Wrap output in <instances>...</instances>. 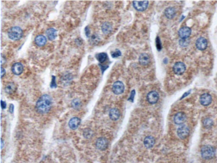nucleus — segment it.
Instances as JSON below:
<instances>
[{"label":"nucleus","mask_w":217,"mask_h":163,"mask_svg":"<svg viewBox=\"0 0 217 163\" xmlns=\"http://www.w3.org/2000/svg\"><path fill=\"white\" fill-rule=\"evenodd\" d=\"M52 105V99L48 94L42 95L39 99L36 105V109L39 113L44 114L49 112Z\"/></svg>","instance_id":"obj_1"},{"label":"nucleus","mask_w":217,"mask_h":163,"mask_svg":"<svg viewBox=\"0 0 217 163\" xmlns=\"http://www.w3.org/2000/svg\"><path fill=\"white\" fill-rule=\"evenodd\" d=\"M23 30L18 27H14L9 29L8 32V35L10 39L13 40H18L21 39L23 37Z\"/></svg>","instance_id":"obj_2"},{"label":"nucleus","mask_w":217,"mask_h":163,"mask_svg":"<svg viewBox=\"0 0 217 163\" xmlns=\"http://www.w3.org/2000/svg\"><path fill=\"white\" fill-rule=\"evenodd\" d=\"M215 149L210 145H205L201 149V155L202 158L205 159H210L215 156Z\"/></svg>","instance_id":"obj_3"},{"label":"nucleus","mask_w":217,"mask_h":163,"mask_svg":"<svg viewBox=\"0 0 217 163\" xmlns=\"http://www.w3.org/2000/svg\"><path fill=\"white\" fill-rule=\"evenodd\" d=\"M124 89L125 86L124 84L122 82L120 81L115 82L113 85L112 91L116 95L122 94L124 92Z\"/></svg>","instance_id":"obj_4"},{"label":"nucleus","mask_w":217,"mask_h":163,"mask_svg":"<svg viewBox=\"0 0 217 163\" xmlns=\"http://www.w3.org/2000/svg\"><path fill=\"white\" fill-rule=\"evenodd\" d=\"M134 7L138 11H145L148 5V1H134L133 2Z\"/></svg>","instance_id":"obj_5"},{"label":"nucleus","mask_w":217,"mask_h":163,"mask_svg":"<svg viewBox=\"0 0 217 163\" xmlns=\"http://www.w3.org/2000/svg\"><path fill=\"white\" fill-rule=\"evenodd\" d=\"M177 135L180 139H183L186 138L190 134V128L186 125H182L178 128Z\"/></svg>","instance_id":"obj_6"},{"label":"nucleus","mask_w":217,"mask_h":163,"mask_svg":"<svg viewBox=\"0 0 217 163\" xmlns=\"http://www.w3.org/2000/svg\"><path fill=\"white\" fill-rule=\"evenodd\" d=\"M185 70V65L183 62H181L175 63L173 67V72L176 75H182L184 74Z\"/></svg>","instance_id":"obj_7"},{"label":"nucleus","mask_w":217,"mask_h":163,"mask_svg":"<svg viewBox=\"0 0 217 163\" xmlns=\"http://www.w3.org/2000/svg\"><path fill=\"white\" fill-rule=\"evenodd\" d=\"M178 33L182 39H187L191 34V29L188 27H183L179 30Z\"/></svg>","instance_id":"obj_8"},{"label":"nucleus","mask_w":217,"mask_h":163,"mask_svg":"<svg viewBox=\"0 0 217 163\" xmlns=\"http://www.w3.org/2000/svg\"><path fill=\"white\" fill-rule=\"evenodd\" d=\"M187 120V116L184 113L179 112L175 115L174 117V121L175 124L181 125L184 124Z\"/></svg>","instance_id":"obj_9"},{"label":"nucleus","mask_w":217,"mask_h":163,"mask_svg":"<svg viewBox=\"0 0 217 163\" xmlns=\"http://www.w3.org/2000/svg\"><path fill=\"white\" fill-rule=\"evenodd\" d=\"M108 145V142L105 138H99L96 141V146L99 150H105L107 147Z\"/></svg>","instance_id":"obj_10"},{"label":"nucleus","mask_w":217,"mask_h":163,"mask_svg":"<svg viewBox=\"0 0 217 163\" xmlns=\"http://www.w3.org/2000/svg\"><path fill=\"white\" fill-rule=\"evenodd\" d=\"M212 101V96L209 93H205L202 94L200 98L201 104L203 106H208L211 104Z\"/></svg>","instance_id":"obj_11"},{"label":"nucleus","mask_w":217,"mask_h":163,"mask_svg":"<svg viewBox=\"0 0 217 163\" xmlns=\"http://www.w3.org/2000/svg\"><path fill=\"white\" fill-rule=\"evenodd\" d=\"M147 99L148 103H150V104H155L158 102L159 100V94L156 91H151L148 94Z\"/></svg>","instance_id":"obj_12"},{"label":"nucleus","mask_w":217,"mask_h":163,"mask_svg":"<svg viewBox=\"0 0 217 163\" xmlns=\"http://www.w3.org/2000/svg\"><path fill=\"white\" fill-rule=\"evenodd\" d=\"M196 45L198 50L203 51L206 50L207 46V39L203 37H199L196 40Z\"/></svg>","instance_id":"obj_13"},{"label":"nucleus","mask_w":217,"mask_h":163,"mask_svg":"<svg viewBox=\"0 0 217 163\" xmlns=\"http://www.w3.org/2000/svg\"><path fill=\"white\" fill-rule=\"evenodd\" d=\"M24 71V66L22 63L16 62L11 67V71L14 75H21Z\"/></svg>","instance_id":"obj_14"},{"label":"nucleus","mask_w":217,"mask_h":163,"mask_svg":"<svg viewBox=\"0 0 217 163\" xmlns=\"http://www.w3.org/2000/svg\"><path fill=\"white\" fill-rule=\"evenodd\" d=\"M81 119L78 117H74L70 119L68 125L71 129L76 130L79 126L81 123Z\"/></svg>","instance_id":"obj_15"},{"label":"nucleus","mask_w":217,"mask_h":163,"mask_svg":"<svg viewBox=\"0 0 217 163\" xmlns=\"http://www.w3.org/2000/svg\"><path fill=\"white\" fill-rule=\"evenodd\" d=\"M46 34L48 39L51 41L56 39L57 36V32L55 29L49 28L46 30Z\"/></svg>","instance_id":"obj_16"},{"label":"nucleus","mask_w":217,"mask_h":163,"mask_svg":"<svg viewBox=\"0 0 217 163\" xmlns=\"http://www.w3.org/2000/svg\"><path fill=\"white\" fill-rule=\"evenodd\" d=\"M150 58L149 55L146 53H143L139 58L140 64L142 65H146L150 62Z\"/></svg>","instance_id":"obj_17"},{"label":"nucleus","mask_w":217,"mask_h":163,"mask_svg":"<svg viewBox=\"0 0 217 163\" xmlns=\"http://www.w3.org/2000/svg\"><path fill=\"white\" fill-rule=\"evenodd\" d=\"M35 43L37 46H43L47 43V39L44 35H39L35 37Z\"/></svg>","instance_id":"obj_18"},{"label":"nucleus","mask_w":217,"mask_h":163,"mask_svg":"<svg viewBox=\"0 0 217 163\" xmlns=\"http://www.w3.org/2000/svg\"><path fill=\"white\" fill-rule=\"evenodd\" d=\"M144 144L145 146L147 148H151L153 147L155 144V139L154 138L151 136L146 137L144 140Z\"/></svg>","instance_id":"obj_19"},{"label":"nucleus","mask_w":217,"mask_h":163,"mask_svg":"<svg viewBox=\"0 0 217 163\" xmlns=\"http://www.w3.org/2000/svg\"><path fill=\"white\" fill-rule=\"evenodd\" d=\"M109 116H110V118L112 120L116 121L119 118L120 116V113L119 110L117 109L114 108L110 111Z\"/></svg>","instance_id":"obj_20"},{"label":"nucleus","mask_w":217,"mask_h":163,"mask_svg":"<svg viewBox=\"0 0 217 163\" xmlns=\"http://www.w3.org/2000/svg\"><path fill=\"white\" fill-rule=\"evenodd\" d=\"M175 12L176 11L174 8L169 7L166 9L165 11V14L168 19H172L175 16Z\"/></svg>","instance_id":"obj_21"},{"label":"nucleus","mask_w":217,"mask_h":163,"mask_svg":"<svg viewBox=\"0 0 217 163\" xmlns=\"http://www.w3.org/2000/svg\"><path fill=\"white\" fill-rule=\"evenodd\" d=\"M102 32L105 34H108L111 32L112 27L111 24L109 22H105L102 27Z\"/></svg>","instance_id":"obj_22"},{"label":"nucleus","mask_w":217,"mask_h":163,"mask_svg":"<svg viewBox=\"0 0 217 163\" xmlns=\"http://www.w3.org/2000/svg\"><path fill=\"white\" fill-rule=\"evenodd\" d=\"M17 87L15 84L13 83H10L8 84L5 88V92L8 94H11L16 90Z\"/></svg>","instance_id":"obj_23"},{"label":"nucleus","mask_w":217,"mask_h":163,"mask_svg":"<svg viewBox=\"0 0 217 163\" xmlns=\"http://www.w3.org/2000/svg\"><path fill=\"white\" fill-rule=\"evenodd\" d=\"M96 58L99 62L103 63L107 60V54L105 53H101L98 54L96 55Z\"/></svg>","instance_id":"obj_24"},{"label":"nucleus","mask_w":217,"mask_h":163,"mask_svg":"<svg viewBox=\"0 0 217 163\" xmlns=\"http://www.w3.org/2000/svg\"><path fill=\"white\" fill-rule=\"evenodd\" d=\"M203 125L205 128H211L213 124V120L210 118H205L203 120Z\"/></svg>","instance_id":"obj_25"},{"label":"nucleus","mask_w":217,"mask_h":163,"mask_svg":"<svg viewBox=\"0 0 217 163\" xmlns=\"http://www.w3.org/2000/svg\"><path fill=\"white\" fill-rule=\"evenodd\" d=\"M93 133L91 130L89 129H85L83 132V135L85 138L87 139L90 138L92 136Z\"/></svg>","instance_id":"obj_26"},{"label":"nucleus","mask_w":217,"mask_h":163,"mask_svg":"<svg viewBox=\"0 0 217 163\" xmlns=\"http://www.w3.org/2000/svg\"><path fill=\"white\" fill-rule=\"evenodd\" d=\"M72 106L75 109H78L81 106V102L79 99H74L71 103Z\"/></svg>","instance_id":"obj_27"},{"label":"nucleus","mask_w":217,"mask_h":163,"mask_svg":"<svg viewBox=\"0 0 217 163\" xmlns=\"http://www.w3.org/2000/svg\"><path fill=\"white\" fill-rule=\"evenodd\" d=\"M50 87L52 88H57V85L56 82V77L54 76H52V80L51 83Z\"/></svg>","instance_id":"obj_28"},{"label":"nucleus","mask_w":217,"mask_h":163,"mask_svg":"<svg viewBox=\"0 0 217 163\" xmlns=\"http://www.w3.org/2000/svg\"><path fill=\"white\" fill-rule=\"evenodd\" d=\"M121 53L120 50H116L114 52H113L112 53V56L113 58L118 57L121 55Z\"/></svg>","instance_id":"obj_29"},{"label":"nucleus","mask_w":217,"mask_h":163,"mask_svg":"<svg viewBox=\"0 0 217 163\" xmlns=\"http://www.w3.org/2000/svg\"><path fill=\"white\" fill-rule=\"evenodd\" d=\"M188 44V41L186 40V39H182L179 40V44L182 46H187Z\"/></svg>","instance_id":"obj_30"},{"label":"nucleus","mask_w":217,"mask_h":163,"mask_svg":"<svg viewBox=\"0 0 217 163\" xmlns=\"http://www.w3.org/2000/svg\"><path fill=\"white\" fill-rule=\"evenodd\" d=\"M85 34L86 36L87 37H89L90 34V30L89 29V28L88 27H86L85 28Z\"/></svg>","instance_id":"obj_31"},{"label":"nucleus","mask_w":217,"mask_h":163,"mask_svg":"<svg viewBox=\"0 0 217 163\" xmlns=\"http://www.w3.org/2000/svg\"><path fill=\"white\" fill-rule=\"evenodd\" d=\"M98 37L96 35H92V37H91V41H92V42H94V43H95V42H97V41L98 39Z\"/></svg>","instance_id":"obj_32"},{"label":"nucleus","mask_w":217,"mask_h":163,"mask_svg":"<svg viewBox=\"0 0 217 163\" xmlns=\"http://www.w3.org/2000/svg\"><path fill=\"white\" fill-rule=\"evenodd\" d=\"M6 74V71L4 68L1 66V78H2Z\"/></svg>","instance_id":"obj_33"},{"label":"nucleus","mask_w":217,"mask_h":163,"mask_svg":"<svg viewBox=\"0 0 217 163\" xmlns=\"http://www.w3.org/2000/svg\"><path fill=\"white\" fill-rule=\"evenodd\" d=\"M14 106L13 104H11L9 106V111L10 113H12L14 112Z\"/></svg>","instance_id":"obj_34"},{"label":"nucleus","mask_w":217,"mask_h":163,"mask_svg":"<svg viewBox=\"0 0 217 163\" xmlns=\"http://www.w3.org/2000/svg\"><path fill=\"white\" fill-rule=\"evenodd\" d=\"M1 108H2V109H5L6 108V102H4V101H1Z\"/></svg>","instance_id":"obj_35"},{"label":"nucleus","mask_w":217,"mask_h":163,"mask_svg":"<svg viewBox=\"0 0 217 163\" xmlns=\"http://www.w3.org/2000/svg\"><path fill=\"white\" fill-rule=\"evenodd\" d=\"M158 39V40H157V47H158V50H159V48H160V49H161V44H161L160 42V39H159V38H157Z\"/></svg>","instance_id":"obj_36"},{"label":"nucleus","mask_w":217,"mask_h":163,"mask_svg":"<svg viewBox=\"0 0 217 163\" xmlns=\"http://www.w3.org/2000/svg\"><path fill=\"white\" fill-rule=\"evenodd\" d=\"M5 58L4 57V56L3 57L2 55H1V65H2L3 63H4L6 62Z\"/></svg>","instance_id":"obj_37"},{"label":"nucleus","mask_w":217,"mask_h":163,"mask_svg":"<svg viewBox=\"0 0 217 163\" xmlns=\"http://www.w3.org/2000/svg\"><path fill=\"white\" fill-rule=\"evenodd\" d=\"M135 90H133V91H132V93H131V96H130V99H131V100H133V98H134V96H135Z\"/></svg>","instance_id":"obj_38"},{"label":"nucleus","mask_w":217,"mask_h":163,"mask_svg":"<svg viewBox=\"0 0 217 163\" xmlns=\"http://www.w3.org/2000/svg\"><path fill=\"white\" fill-rule=\"evenodd\" d=\"M4 146V141L2 140V139H1V148H2Z\"/></svg>","instance_id":"obj_39"}]
</instances>
